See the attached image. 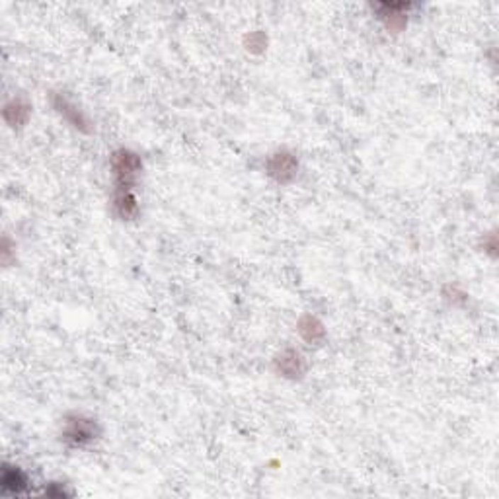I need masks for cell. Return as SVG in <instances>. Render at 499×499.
I'll use <instances>...</instances> for the list:
<instances>
[{
  "instance_id": "obj_3",
  "label": "cell",
  "mask_w": 499,
  "mask_h": 499,
  "mask_svg": "<svg viewBox=\"0 0 499 499\" xmlns=\"http://www.w3.org/2000/svg\"><path fill=\"white\" fill-rule=\"evenodd\" d=\"M28 488V478L20 468L16 466H4L2 470V490L4 493H14L20 495Z\"/></svg>"
},
{
  "instance_id": "obj_1",
  "label": "cell",
  "mask_w": 499,
  "mask_h": 499,
  "mask_svg": "<svg viewBox=\"0 0 499 499\" xmlns=\"http://www.w3.org/2000/svg\"><path fill=\"white\" fill-rule=\"evenodd\" d=\"M98 437V427L92 420H86V417H72L67 421V427L62 431V439L72 447H84L90 441H94Z\"/></svg>"
},
{
  "instance_id": "obj_2",
  "label": "cell",
  "mask_w": 499,
  "mask_h": 499,
  "mask_svg": "<svg viewBox=\"0 0 499 499\" xmlns=\"http://www.w3.org/2000/svg\"><path fill=\"white\" fill-rule=\"evenodd\" d=\"M295 172L296 162L293 156L285 155V152L271 156V160H269V174H271L277 181H288V179L295 176Z\"/></svg>"
}]
</instances>
